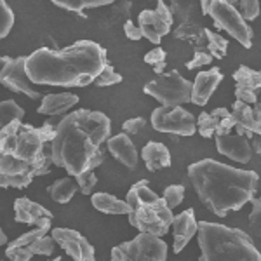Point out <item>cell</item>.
Returning <instances> with one entry per match:
<instances>
[{
    "instance_id": "d6986e66",
    "label": "cell",
    "mask_w": 261,
    "mask_h": 261,
    "mask_svg": "<svg viewBox=\"0 0 261 261\" xmlns=\"http://www.w3.org/2000/svg\"><path fill=\"white\" fill-rule=\"evenodd\" d=\"M79 103V96L73 92H58V94H45L39 107L42 115H65Z\"/></svg>"
},
{
    "instance_id": "30bf717a",
    "label": "cell",
    "mask_w": 261,
    "mask_h": 261,
    "mask_svg": "<svg viewBox=\"0 0 261 261\" xmlns=\"http://www.w3.org/2000/svg\"><path fill=\"white\" fill-rule=\"evenodd\" d=\"M138 21H140V30L143 33V37L148 39L157 47L161 44L162 37L171 32L172 23H174L169 6L164 0H159L155 9L141 11L140 16H138Z\"/></svg>"
},
{
    "instance_id": "ab89813d",
    "label": "cell",
    "mask_w": 261,
    "mask_h": 261,
    "mask_svg": "<svg viewBox=\"0 0 261 261\" xmlns=\"http://www.w3.org/2000/svg\"><path fill=\"white\" fill-rule=\"evenodd\" d=\"M239 12L244 18V21H254L259 16V2L258 0H242L239 6Z\"/></svg>"
},
{
    "instance_id": "7dc6e473",
    "label": "cell",
    "mask_w": 261,
    "mask_h": 261,
    "mask_svg": "<svg viewBox=\"0 0 261 261\" xmlns=\"http://www.w3.org/2000/svg\"><path fill=\"white\" fill-rule=\"evenodd\" d=\"M251 148L254 150L258 155H261V136H256L254 140H252V146H251Z\"/></svg>"
},
{
    "instance_id": "60d3db41",
    "label": "cell",
    "mask_w": 261,
    "mask_h": 261,
    "mask_svg": "<svg viewBox=\"0 0 261 261\" xmlns=\"http://www.w3.org/2000/svg\"><path fill=\"white\" fill-rule=\"evenodd\" d=\"M235 98H237V101H242V103L246 105H256L258 103V92L252 91V89H247V87L244 86H237L235 87Z\"/></svg>"
},
{
    "instance_id": "44dd1931",
    "label": "cell",
    "mask_w": 261,
    "mask_h": 261,
    "mask_svg": "<svg viewBox=\"0 0 261 261\" xmlns=\"http://www.w3.org/2000/svg\"><path fill=\"white\" fill-rule=\"evenodd\" d=\"M172 35L178 40H187L192 44L193 53L207 49V39H205V28L202 23H185L178 24L176 30H172Z\"/></svg>"
},
{
    "instance_id": "5bb4252c",
    "label": "cell",
    "mask_w": 261,
    "mask_h": 261,
    "mask_svg": "<svg viewBox=\"0 0 261 261\" xmlns=\"http://www.w3.org/2000/svg\"><path fill=\"white\" fill-rule=\"evenodd\" d=\"M223 81V71L214 66L209 71H199L195 77V82H192V103L204 107L207 105L209 98L214 94L216 87Z\"/></svg>"
},
{
    "instance_id": "f5cc1de1",
    "label": "cell",
    "mask_w": 261,
    "mask_h": 261,
    "mask_svg": "<svg viewBox=\"0 0 261 261\" xmlns=\"http://www.w3.org/2000/svg\"><path fill=\"white\" fill-rule=\"evenodd\" d=\"M259 73H261V70H259Z\"/></svg>"
},
{
    "instance_id": "9a60e30c",
    "label": "cell",
    "mask_w": 261,
    "mask_h": 261,
    "mask_svg": "<svg viewBox=\"0 0 261 261\" xmlns=\"http://www.w3.org/2000/svg\"><path fill=\"white\" fill-rule=\"evenodd\" d=\"M216 148L220 153L226 155L231 161L239 164H247L252 157L251 143L246 136L239 134H226V136H216Z\"/></svg>"
},
{
    "instance_id": "6da1fadb",
    "label": "cell",
    "mask_w": 261,
    "mask_h": 261,
    "mask_svg": "<svg viewBox=\"0 0 261 261\" xmlns=\"http://www.w3.org/2000/svg\"><path fill=\"white\" fill-rule=\"evenodd\" d=\"M112 120L94 110H77L65 115L56 125L50 141V159L56 167L66 169L71 178L94 171L105 161L101 148L108 141Z\"/></svg>"
},
{
    "instance_id": "e0dca14e",
    "label": "cell",
    "mask_w": 261,
    "mask_h": 261,
    "mask_svg": "<svg viewBox=\"0 0 261 261\" xmlns=\"http://www.w3.org/2000/svg\"><path fill=\"white\" fill-rule=\"evenodd\" d=\"M230 117L233 120V129L239 136H261V120H256L252 115V108L242 101H235L231 107Z\"/></svg>"
},
{
    "instance_id": "f35d334b",
    "label": "cell",
    "mask_w": 261,
    "mask_h": 261,
    "mask_svg": "<svg viewBox=\"0 0 261 261\" xmlns=\"http://www.w3.org/2000/svg\"><path fill=\"white\" fill-rule=\"evenodd\" d=\"M252 211L249 214V225L254 235H261V197H252L251 199Z\"/></svg>"
},
{
    "instance_id": "3957f363",
    "label": "cell",
    "mask_w": 261,
    "mask_h": 261,
    "mask_svg": "<svg viewBox=\"0 0 261 261\" xmlns=\"http://www.w3.org/2000/svg\"><path fill=\"white\" fill-rule=\"evenodd\" d=\"M188 179L199 199L216 216L239 211L254 197L259 176L254 171L235 169L214 159H202L188 167Z\"/></svg>"
},
{
    "instance_id": "7402d4cb",
    "label": "cell",
    "mask_w": 261,
    "mask_h": 261,
    "mask_svg": "<svg viewBox=\"0 0 261 261\" xmlns=\"http://www.w3.org/2000/svg\"><path fill=\"white\" fill-rule=\"evenodd\" d=\"M105 12H101L98 9V14H94V23L98 24L99 28H112L115 24H119L120 21L127 19L130 9H133V2H117L112 4V6L105 7Z\"/></svg>"
},
{
    "instance_id": "d590c367",
    "label": "cell",
    "mask_w": 261,
    "mask_h": 261,
    "mask_svg": "<svg viewBox=\"0 0 261 261\" xmlns=\"http://www.w3.org/2000/svg\"><path fill=\"white\" fill-rule=\"evenodd\" d=\"M122 82V75L117 73L113 65L108 63L107 66L103 68V71L99 73V77L94 81V86L96 87H110V86H115V84H120Z\"/></svg>"
},
{
    "instance_id": "603a6c76",
    "label": "cell",
    "mask_w": 261,
    "mask_h": 261,
    "mask_svg": "<svg viewBox=\"0 0 261 261\" xmlns=\"http://www.w3.org/2000/svg\"><path fill=\"white\" fill-rule=\"evenodd\" d=\"M91 202L98 211L105 214H129L130 213L127 202L117 199V197L110 195V193H105V192L92 193Z\"/></svg>"
},
{
    "instance_id": "e575fe53",
    "label": "cell",
    "mask_w": 261,
    "mask_h": 261,
    "mask_svg": "<svg viewBox=\"0 0 261 261\" xmlns=\"http://www.w3.org/2000/svg\"><path fill=\"white\" fill-rule=\"evenodd\" d=\"M164 202H166V205L171 209L178 207V205L183 202L185 199V187L183 185H171V187H167L166 190H164V195H162Z\"/></svg>"
},
{
    "instance_id": "d4e9b609",
    "label": "cell",
    "mask_w": 261,
    "mask_h": 261,
    "mask_svg": "<svg viewBox=\"0 0 261 261\" xmlns=\"http://www.w3.org/2000/svg\"><path fill=\"white\" fill-rule=\"evenodd\" d=\"M230 112L226 108H216L211 113L209 112H202L197 119V130L202 138H213L216 134V129L220 125V122L228 117Z\"/></svg>"
},
{
    "instance_id": "74e56055",
    "label": "cell",
    "mask_w": 261,
    "mask_h": 261,
    "mask_svg": "<svg viewBox=\"0 0 261 261\" xmlns=\"http://www.w3.org/2000/svg\"><path fill=\"white\" fill-rule=\"evenodd\" d=\"M54 242L53 237H42V239H37L35 242L28 244V251L32 252V254H44V256H50L54 252Z\"/></svg>"
},
{
    "instance_id": "ac0fdd59",
    "label": "cell",
    "mask_w": 261,
    "mask_h": 261,
    "mask_svg": "<svg viewBox=\"0 0 261 261\" xmlns=\"http://www.w3.org/2000/svg\"><path fill=\"white\" fill-rule=\"evenodd\" d=\"M107 148L122 166L129 167V169H136L138 167L140 153H138V150H136V145H134V143L129 140V136H125L124 133L108 138Z\"/></svg>"
},
{
    "instance_id": "c3c4849f",
    "label": "cell",
    "mask_w": 261,
    "mask_h": 261,
    "mask_svg": "<svg viewBox=\"0 0 261 261\" xmlns=\"http://www.w3.org/2000/svg\"><path fill=\"white\" fill-rule=\"evenodd\" d=\"M252 115H254L256 120H261V99H258V103L252 108Z\"/></svg>"
},
{
    "instance_id": "816d5d0a",
    "label": "cell",
    "mask_w": 261,
    "mask_h": 261,
    "mask_svg": "<svg viewBox=\"0 0 261 261\" xmlns=\"http://www.w3.org/2000/svg\"><path fill=\"white\" fill-rule=\"evenodd\" d=\"M50 261H61V258H60V256H58V258H56V259H50Z\"/></svg>"
},
{
    "instance_id": "ba28073f",
    "label": "cell",
    "mask_w": 261,
    "mask_h": 261,
    "mask_svg": "<svg viewBox=\"0 0 261 261\" xmlns=\"http://www.w3.org/2000/svg\"><path fill=\"white\" fill-rule=\"evenodd\" d=\"M209 16L214 21L218 30L228 32L233 39H237L246 49L252 47V30L244 21L241 12L231 0H211Z\"/></svg>"
},
{
    "instance_id": "f907efd6",
    "label": "cell",
    "mask_w": 261,
    "mask_h": 261,
    "mask_svg": "<svg viewBox=\"0 0 261 261\" xmlns=\"http://www.w3.org/2000/svg\"><path fill=\"white\" fill-rule=\"evenodd\" d=\"M4 244H7V235L4 233L2 228H0V246H4Z\"/></svg>"
},
{
    "instance_id": "1f68e13d",
    "label": "cell",
    "mask_w": 261,
    "mask_h": 261,
    "mask_svg": "<svg viewBox=\"0 0 261 261\" xmlns=\"http://www.w3.org/2000/svg\"><path fill=\"white\" fill-rule=\"evenodd\" d=\"M49 230H50V225L37 226V228H33V230H30V231H27V233H23L21 237L14 239V241H12V242L9 244V247H27L28 244L35 242L37 239L45 237Z\"/></svg>"
},
{
    "instance_id": "db71d44e",
    "label": "cell",
    "mask_w": 261,
    "mask_h": 261,
    "mask_svg": "<svg viewBox=\"0 0 261 261\" xmlns=\"http://www.w3.org/2000/svg\"><path fill=\"white\" fill-rule=\"evenodd\" d=\"M259 99H261V98H259Z\"/></svg>"
},
{
    "instance_id": "f6af8a7d",
    "label": "cell",
    "mask_w": 261,
    "mask_h": 261,
    "mask_svg": "<svg viewBox=\"0 0 261 261\" xmlns=\"http://www.w3.org/2000/svg\"><path fill=\"white\" fill-rule=\"evenodd\" d=\"M231 130H233V120L228 115L220 122V125L216 129V136H226V134H231Z\"/></svg>"
},
{
    "instance_id": "f1b7e54d",
    "label": "cell",
    "mask_w": 261,
    "mask_h": 261,
    "mask_svg": "<svg viewBox=\"0 0 261 261\" xmlns=\"http://www.w3.org/2000/svg\"><path fill=\"white\" fill-rule=\"evenodd\" d=\"M233 81L237 82V86H244L256 92L261 91V73L256 70H251L246 65H241L233 71Z\"/></svg>"
},
{
    "instance_id": "52a82bcc",
    "label": "cell",
    "mask_w": 261,
    "mask_h": 261,
    "mask_svg": "<svg viewBox=\"0 0 261 261\" xmlns=\"http://www.w3.org/2000/svg\"><path fill=\"white\" fill-rule=\"evenodd\" d=\"M167 244L150 233H140L112 249V261H166Z\"/></svg>"
},
{
    "instance_id": "4dcf8cb0",
    "label": "cell",
    "mask_w": 261,
    "mask_h": 261,
    "mask_svg": "<svg viewBox=\"0 0 261 261\" xmlns=\"http://www.w3.org/2000/svg\"><path fill=\"white\" fill-rule=\"evenodd\" d=\"M205 39H207V53L211 54V58L223 60L226 56V50H228V40L223 39L220 33L207 30V28H205Z\"/></svg>"
},
{
    "instance_id": "2e32d148",
    "label": "cell",
    "mask_w": 261,
    "mask_h": 261,
    "mask_svg": "<svg viewBox=\"0 0 261 261\" xmlns=\"http://www.w3.org/2000/svg\"><path fill=\"white\" fill-rule=\"evenodd\" d=\"M14 218L18 223H28V225L44 226L50 225L53 214L44 207V205L37 204L27 197H19L14 202Z\"/></svg>"
},
{
    "instance_id": "bcb514c9",
    "label": "cell",
    "mask_w": 261,
    "mask_h": 261,
    "mask_svg": "<svg viewBox=\"0 0 261 261\" xmlns=\"http://www.w3.org/2000/svg\"><path fill=\"white\" fill-rule=\"evenodd\" d=\"M209 9H211V2H209V0H200V12H202V16H209Z\"/></svg>"
},
{
    "instance_id": "836d02e7",
    "label": "cell",
    "mask_w": 261,
    "mask_h": 261,
    "mask_svg": "<svg viewBox=\"0 0 261 261\" xmlns=\"http://www.w3.org/2000/svg\"><path fill=\"white\" fill-rule=\"evenodd\" d=\"M166 58L167 54L162 47H153L150 53L145 54V63L153 66V71L157 75H162L164 70H166Z\"/></svg>"
},
{
    "instance_id": "ee69618b",
    "label": "cell",
    "mask_w": 261,
    "mask_h": 261,
    "mask_svg": "<svg viewBox=\"0 0 261 261\" xmlns=\"http://www.w3.org/2000/svg\"><path fill=\"white\" fill-rule=\"evenodd\" d=\"M124 33L129 40H141L143 39V33L140 30V27H136L130 19H127L124 23Z\"/></svg>"
},
{
    "instance_id": "83f0119b",
    "label": "cell",
    "mask_w": 261,
    "mask_h": 261,
    "mask_svg": "<svg viewBox=\"0 0 261 261\" xmlns=\"http://www.w3.org/2000/svg\"><path fill=\"white\" fill-rule=\"evenodd\" d=\"M122 129H124V134L129 136V140L136 145V143H143L148 141V134H150V127L146 124V120L143 117H136V119H129L122 124Z\"/></svg>"
},
{
    "instance_id": "f546056e",
    "label": "cell",
    "mask_w": 261,
    "mask_h": 261,
    "mask_svg": "<svg viewBox=\"0 0 261 261\" xmlns=\"http://www.w3.org/2000/svg\"><path fill=\"white\" fill-rule=\"evenodd\" d=\"M23 117H24V110L16 101L12 99L0 101V130L6 127V125H9L11 122L21 120Z\"/></svg>"
},
{
    "instance_id": "ffe728a7",
    "label": "cell",
    "mask_w": 261,
    "mask_h": 261,
    "mask_svg": "<svg viewBox=\"0 0 261 261\" xmlns=\"http://www.w3.org/2000/svg\"><path fill=\"white\" fill-rule=\"evenodd\" d=\"M141 159L146 164V169L159 171L171 166V151L164 143L148 141L141 148Z\"/></svg>"
},
{
    "instance_id": "8fae6325",
    "label": "cell",
    "mask_w": 261,
    "mask_h": 261,
    "mask_svg": "<svg viewBox=\"0 0 261 261\" xmlns=\"http://www.w3.org/2000/svg\"><path fill=\"white\" fill-rule=\"evenodd\" d=\"M0 84L6 86L12 92L28 96L30 99H40L42 94L33 87L27 73V56L9 58L6 68L0 73Z\"/></svg>"
},
{
    "instance_id": "9c48e42d",
    "label": "cell",
    "mask_w": 261,
    "mask_h": 261,
    "mask_svg": "<svg viewBox=\"0 0 261 261\" xmlns=\"http://www.w3.org/2000/svg\"><path fill=\"white\" fill-rule=\"evenodd\" d=\"M151 127L159 133H171L178 136H193L197 120L183 107H159L151 112Z\"/></svg>"
},
{
    "instance_id": "5b68a950",
    "label": "cell",
    "mask_w": 261,
    "mask_h": 261,
    "mask_svg": "<svg viewBox=\"0 0 261 261\" xmlns=\"http://www.w3.org/2000/svg\"><path fill=\"white\" fill-rule=\"evenodd\" d=\"M125 202L130 207V213L127 214L129 223L140 230V233H150L161 239L169 231L174 214L162 197L151 190L148 179L138 181L127 192Z\"/></svg>"
},
{
    "instance_id": "d6a6232c",
    "label": "cell",
    "mask_w": 261,
    "mask_h": 261,
    "mask_svg": "<svg viewBox=\"0 0 261 261\" xmlns=\"http://www.w3.org/2000/svg\"><path fill=\"white\" fill-rule=\"evenodd\" d=\"M14 27V12L7 2L0 0V39H6Z\"/></svg>"
},
{
    "instance_id": "7c38bea8",
    "label": "cell",
    "mask_w": 261,
    "mask_h": 261,
    "mask_svg": "<svg viewBox=\"0 0 261 261\" xmlns=\"http://www.w3.org/2000/svg\"><path fill=\"white\" fill-rule=\"evenodd\" d=\"M53 241L65 249L66 254L73 261H94V247L87 242V239L77 230L70 228H54L50 231Z\"/></svg>"
},
{
    "instance_id": "cb8c5ba5",
    "label": "cell",
    "mask_w": 261,
    "mask_h": 261,
    "mask_svg": "<svg viewBox=\"0 0 261 261\" xmlns=\"http://www.w3.org/2000/svg\"><path fill=\"white\" fill-rule=\"evenodd\" d=\"M169 11L172 14V19L178 21V24L185 23H200L202 12H200V2H179L174 0L171 2Z\"/></svg>"
},
{
    "instance_id": "7a4b0ae2",
    "label": "cell",
    "mask_w": 261,
    "mask_h": 261,
    "mask_svg": "<svg viewBox=\"0 0 261 261\" xmlns=\"http://www.w3.org/2000/svg\"><path fill=\"white\" fill-rule=\"evenodd\" d=\"M108 63L107 49L92 40H79L60 50H33L27 58V73L33 86L86 87Z\"/></svg>"
},
{
    "instance_id": "7bdbcfd3",
    "label": "cell",
    "mask_w": 261,
    "mask_h": 261,
    "mask_svg": "<svg viewBox=\"0 0 261 261\" xmlns=\"http://www.w3.org/2000/svg\"><path fill=\"white\" fill-rule=\"evenodd\" d=\"M6 256L9 261H30L33 254L28 247H7Z\"/></svg>"
},
{
    "instance_id": "4fadbf2b",
    "label": "cell",
    "mask_w": 261,
    "mask_h": 261,
    "mask_svg": "<svg viewBox=\"0 0 261 261\" xmlns=\"http://www.w3.org/2000/svg\"><path fill=\"white\" fill-rule=\"evenodd\" d=\"M172 233H174V242H172V251L178 254L188 246V242L195 237L199 231V221L195 220V211L187 209L181 211L178 216L172 218Z\"/></svg>"
},
{
    "instance_id": "484cf974",
    "label": "cell",
    "mask_w": 261,
    "mask_h": 261,
    "mask_svg": "<svg viewBox=\"0 0 261 261\" xmlns=\"http://www.w3.org/2000/svg\"><path fill=\"white\" fill-rule=\"evenodd\" d=\"M79 187L77 183H75V178H61V179H56L53 185L47 188L50 199L54 202H58V204H66V202H70L73 199V195L77 193Z\"/></svg>"
},
{
    "instance_id": "4316f807",
    "label": "cell",
    "mask_w": 261,
    "mask_h": 261,
    "mask_svg": "<svg viewBox=\"0 0 261 261\" xmlns=\"http://www.w3.org/2000/svg\"><path fill=\"white\" fill-rule=\"evenodd\" d=\"M53 4L60 9L84 14L86 9H101V7L112 6V0H53Z\"/></svg>"
},
{
    "instance_id": "681fc988",
    "label": "cell",
    "mask_w": 261,
    "mask_h": 261,
    "mask_svg": "<svg viewBox=\"0 0 261 261\" xmlns=\"http://www.w3.org/2000/svg\"><path fill=\"white\" fill-rule=\"evenodd\" d=\"M7 61H9V58H7V56H0V73H2L4 68H6Z\"/></svg>"
},
{
    "instance_id": "277c9868",
    "label": "cell",
    "mask_w": 261,
    "mask_h": 261,
    "mask_svg": "<svg viewBox=\"0 0 261 261\" xmlns=\"http://www.w3.org/2000/svg\"><path fill=\"white\" fill-rule=\"evenodd\" d=\"M199 261H261V252L246 231L220 223H199Z\"/></svg>"
},
{
    "instance_id": "8d00e7d4",
    "label": "cell",
    "mask_w": 261,
    "mask_h": 261,
    "mask_svg": "<svg viewBox=\"0 0 261 261\" xmlns=\"http://www.w3.org/2000/svg\"><path fill=\"white\" fill-rule=\"evenodd\" d=\"M75 183H77L79 190H81L84 195H92V190L98 185V176L94 174V171H87L82 172L75 178Z\"/></svg>"
},
{
    "instance_id": "b9f144b4",
    "label": "cell",
    "mask_w": 261,
    "mask_h": 261,
    "mask_svg": "<svg viewBox=\"0 0 261 261\" xmlns=\"http://www.w3.org/2000/svg\"><path fill=\"white\" fill-rule=\"evenodd\" d=\"M211 61H213V58L207 50H199V53H193V58L187 63V68L195 70V68H200V66L209 65Z\"/></svg>"
},
{
    "instance_id": "8992f818",
    "label": "cell",
    "mask_w": 261,
    "mask_h": 261,
    "mask_svg": "<svg viewBox=\"0 0 261 261\" xmlns=\"http://www.w3.org/2000/svg\"><path fill=\"white\" fill-rule=\"evenodd\" d=\"M192 86L193 84L185 77H181L178 70H171L162 75H157V79H153V81L146 82L143 91L153 99H157L162 107L171 108L190 103Z\"/></svg>"
}]
</instances>
